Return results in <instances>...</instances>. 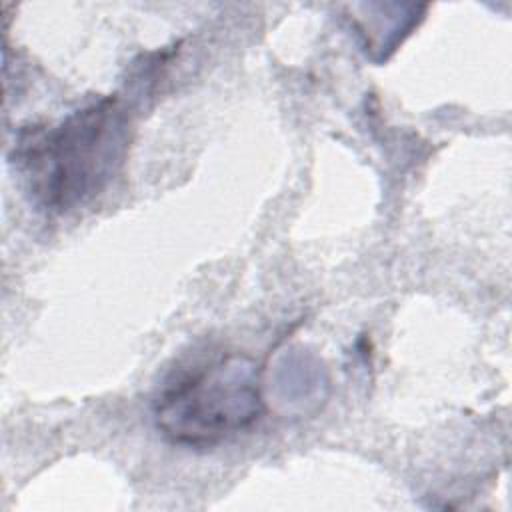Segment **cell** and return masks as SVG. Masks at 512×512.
I'll return each mask as SVG.
<instances>
[{"mask_svg":"<svg viewBox=\"0 0 512 512\" xmlns=\"http://www.w3.org/2000/svg\"><path fill=\"white\" fill-rule=\"evenodd\" d=\"M132 114L120 96L96 98L58 122L22 128L12 164L28 198L50 214H66L98 198L124 168Z\"/></svg>","mask_w":512,"mask_h":512,"instance_id":"obj_1","label":"cell"},{"mask_svg":"<svg viewBox=\"0 0 512 512\" xmlns=\"http://www.w3.org/2000/svg\"><path fill=\"white\" fill-rule=\"evenodd\" d=\"M264 408L256 360L240 352H218L178 368L158 390L152 416L172 444L210 448L250 430Z\"/></svg>","mask_w":512,"mask_h":512,"instance_id":"obj_2","label":"cell"}]
</instances>
